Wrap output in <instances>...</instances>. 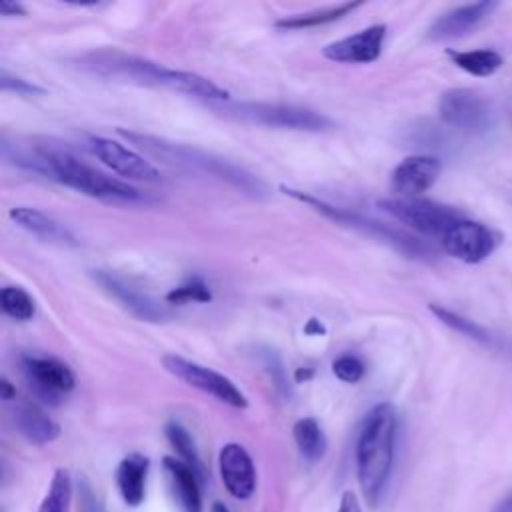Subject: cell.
<instances>
[{
	"mask_svg": "<svg viewBox=\"0 0 512 512\" xmlns=\"http://www.w3.org/2000/svg\"><path fill=\"white\" fill-rule=\"evenodd\" d=\"M76 64L80 70L100 78L134 82L144 86H164L194 98H202L208 104L228 100V92L206 76H200L196 72H186V70H174L158 62H152L148 58L126 54L118 48L90 50L78 56Z\"/></svg>",
	"mask_w": 512,
	"mask_h": 512,
	"instance_id": "cell-1",
	"label": "cell"
},
{
	"mask_svg": "<svg viewBox=\"0 0 512 512\" xmlns=\"http://www.w3.org/2000/svg\"><path fill=\"white\" fill-rule=\"evenodd\" d=\"M292 434H294V442L298 446V452L302 454L304 460H308V462L322 460V456L326 454L328 442H326L324 430L318 424V420H314L310 416L296 420V424L292 428Z\"/></svg>",
	"mask_w": 512,
	"mask_h": 512,
	"instance_id": "cell-25",
	"label": "cell"
},
{
	"mask_svg": "<svg viewBox=\"0 0 512 512\" xmlns=\"http://www.w3.org/2000/svg\"><path fill=\"white\" fill-rule=\"evenodd\" d=\"M496 8H498V2H492V0L456 6V8L440 14L432 22V26L428 28V38L434 42L462 38V36L474 32L484 20H488Z\"/></svg>",
	"mask_w": 512,
	"mask_h": 512,
	"instance_id": "cell-16",
	"label": "cell"
},
{
	"mask_svg": "<svg viewBox=\"0 0 512 512\" xmlns=\"http://www.w3.org/2000/svg\"><path fill=\"white\" fill-rule=\"evenodd\" d=\"M0 306L6 316L18 322L32 320L36 314L34 298L20 286H4L0 290Z\"/></svg>",
	"mask_w": 512,
	"mask_h": 512,
	"instance_id": "cell-28",
	"label": "cell"
},
{
	"mask_svg": "<svg viewBox=\"0 0 512 512\" xmlns=\"http://www.w3.org/2000/svg\"><path fill=\"white\" fill-rule=\"evenodd\" d=\"M210 300H212V290L202 276H190L188 280H184L182 284H178L166 294L168 304H188V302L206 304Z\"/></svg>",
	"mask_w": 512,
	"mask_h": 512,
	"instance_id": "cell-29",
	"label": "cell"
},
{
	"mask_svg": "<svg viewBox=\"0 0 512 512\" xmlns=\"http://www.w3.org/2000/svg\"><path fill=\"white\" fill-rule=\"evenodd\" d=\"M12 422L14 428L32 444H50L60 436V426L30 400L14 402Z\"/></svg>",
	"mask_w": 512,
	"mask_h": 512,
	"instance_id": "cell-19",
	"label": "cell"
},
{
	"mask_svg": "<svg viewBox=\"0 0 512 512\" xmlns=\"http://www.w3.org/2000/svg\"><path fill=\"white\" fill-rule=\"evenodd\" d=\"M150 460L144 454H128L116 468V486L128 506H140L146 498V478Z\"/></svg>",
	"mask_w": 512,
	"mask_h": 512,
	"instance_id": "cell-22",
	"label": "cell"
},
{
	"mask_svg": "<svg viewBox=\"0 0 512 512\" xmlns=\"http://www.w3.org/2000/svg\"><path fill=\"white\" fill-rule=\"evenodd\" d=\"M0 12H2L4 16H24V14H26V10H24L22 4H18V2H8V0L0 4Z\"/></svg>",
	"mask_w": 512,
	"mask_h": 512,
	"instance_id": "cell-35",
	"label": "cell"
},
{
	"mask_svg": "<svg viewBox=\"0 0 512 512\" xmlns=\"http://www.w3.org/2000/svg\"><path fill=\"white\" fill-rule=\"evenodd\" d=\"M280 190H282L286 196H292L294 200L312 206L316 212H320L322 216H326V218H330V220H334V222H338V224L356 228V230H360V232H364V234H370V236H376V238L388 242L390 246H394L396 250H400L402 254L410 256V258H420V260H430V258H434V250H432L426 242H422V240L410 236V234L404 232V230H398V228H394V226H390V224H384V222H380V220L366 218V216H362V214L344 210V208H340V206L328 204L326 200H320V198H316V196H312V194H306V192H302V190H296V188L280 186Z\"/></svg>",
	"mask_w": 512,
	"mask_h": 512,
	"instance_id": "cell-6",
	"label": "cell"
},
{
	"mask_svg": "<svg viewBox=\"0 0 512 512\" xmlns=\"http://www.w3.org/2000/svg\"><path fill=\"white\" fill-rule=\"evenodd\" d=\"M164 432H166V438H168L170 446L176 450L178 458H180L182 462H186V464L200 476V480L204 482V480H206V468H204V464H202V460H200L196 442H194V438L190 436V432H188L178 420H170V422L166 424Z\"/></svg>",
	"mask_w": 512,
	"mask_h": 512,
	"instance_id": "cell-26",
	"label": "cell"
},
{
	"mask_svg": "<svg viewBox=\"0 0 512 512\" xmlns=\"http://www.w3.org/2000/svg\"><path fill=\"white\" fill-rule=\"evenodd\" d=\"M118 134L122 138H126L130 144L144 150L146 154H150L170 166H180L186 170H196V172L220 178L250 196H262L266 192L264 184L254 174H250L242 166H238L226 158H220L216 154H210L206 150H200V148H194L188 144H180V142H170L166 138H158V136H150V134H142V132L124 130V128H118Z\"/></svg>",
	"mask_w": 512,
	"mask_h": 512,
	"instance_id": "cell-3",
	"label": "cell"
},
{
	"mask_svg": "<svg viewBox=\"0 0 512 512\" xmlns=\"http://www.w3.org/2000/svg\"><path fill=\"white\" fill-rule=\"evenodd\" d=\"M218 470L224 488L236 500H248L256 490V468L248 450L238 442H228L218 452Z\"/></svg>",
	"mask_w": 512,
	"mask_h": 512,
	"instance_id": "cell-15",
	"label": "cell"
},
{
	"mask_svg": "<svg viewBox=\"0 0 512 512\" xmlns=\"http://www.w3.org/2000/svg\"><path fill=\"white\" fill-rule=\"evenodd\" d=\"M446 56L452 60V64H456L460 70L478 76V78H486L492 76L494 72H498L504 64V58L500 52L492 50V48H478V50H446Z\"/></svg>",
	"mask_w": 512,
	"mask_h": 512,
	"instance_id": "cell-23",
	"label": "cell"
},
{
	"mask_svg": "<svg viewBox=\"0 0 512 512\" xmlns=\"http://www.w3.org/2000/svg\"><path fill=\"white\" fill-rule=\"evenodd\" d=\"M398 414L390 402H378L366 414L356 442V472L364 500L376 508L392 476Z\"/></svg>",
	"mask_w": 512,
	"mask_h": 512,
	"instance_id": "cell-2",
	"label": "cell"
},
{
	"mask_svg": "<svg viewBox=\"0 0 512 512\" xmlns=\"http://www.w3.org/2000/svg\"><path fill=\"white\" fill-rule=\"evenodd\" d=\"M216 112L226 118L280 128V130H298V132H326L334 128V122L312 108H302L294 104H278V102H214L210 104Z\"/></svg>",
	"mask_w": 512,
	"mask_h": 512,
	"instance_id": "cell-5",
	"label": "cell"
},
{
	"mask_svg": "<svg viewBox=\"0 0 512 512\" xmlns=\"http://www.w3.org/2000/svg\"><path fill=\"white\" fill-rule=\"evenodd\" d=\"M492 512H512V490L494 506Z\"/></svg>",
	"mask_w": 512,
	"mask_h": 512,
	"instance_id": "cell-37",
	"label": "cell"
},
{
	"mask_svg": "<svg viewBox=\"0 0 512 512\" xmlns=\"http://www.w3.org/2000/svg\"><path fill=\"white\" fill-rule=\"evenodd\" d=\"M358 6H360V2H342V4H336V6H326V8H316V10H310V12H302V14L284 16V18L276 20V28L300 30V28H314V26L330 24V22H336V20L344 18L346 14H350Z\"/></svg>",
	"mask_w": 512,
	"mask_h": 512,
	"instance_id": "cell-24",
	"label": "cell"
},
{
	"mask_svg": "<svg viewBox=\"0 0 512 512\" xmlns=\"http://www.w3.org/2000/svg\"><path fill=\"white\" fill-rule=\"evenodd\" d=\"M210 512H230V510H228V506H224L222 502H214L212 508H210Z\"/></svg>",
	"mask_w": 512,
	"mask_h": 512,
	"instance_id": "cell-39",
	"label": "cell"
},
{
	"mask_svg": "<svg viewBox=\"0 0 512 512\" xmlns=\"http://www.w3.org/2000/svg\"><path fill=\"white\" fill-rule=\"evenodd\" d=\"M500 242H502L500 232L492 230L490 226L478 220H470L468 216L458 220L440 238L442 250L448 256L462 260L466 264L484 262L488 256H492V252L500 246Z\"/></svg>",
	"mask_w": 512,
	"mask_h": 512,
	"instance_id": "cell-10",
	"label": "cell"
},
{
	"mask_svg": "<svg viewBox=\"0 0 512 512\" xmlns=\"http://www.w3.org/2000/svg\"><path fill=\"white\" fill-rule=\"evenodd\" d=\"M36 150L42 162V176L52 178L76 192L118 204H146L152 200L146 192L92 168L66 150L50 146H36Z\"/></svg>",
	"mask_w": 512,
	"mask_h": 512,
	"instance_id": "cell-4",
	"label": "cell"
},
{
	"mask_svg": "<svg viewBox=\"0 0 512 512\" xmlns=\"http://www.w3.org/2000/svg\"><path fill=\"white\" fill-rule=\"evenodd\" d=\"M92 154L108 166L112 172L126 176L128 180H142V182H156L160 180V172L152 162H148L142 154L134 152L132 148L124 146L118 140L94 136L88 142Z\"/></svg>",
	"mask_w": 512,
	"mask_h": 512,
	"instance_id": "cell-12",
	"label": "cell"
},
{
	"mask_svg": "<svg viewBox=\"0 0 512 512\" xmlns=\"http://www.w3.org/2000/svg\"><path fill=\"white\" fill-rule=\"evenodd\" d=\"M442 172V164L430 154L406 156L390 174V186L400 198H418L430 190Z\"/></svg>",
	"mask_w": 512,
	"mask_h": 512,
	"instance_id": "cell-14",
	"label": "cell"
},
{
	"mask_svg": "<svg viewBox=\"0 0 512 512\" xmlns=\"http://www.w3.org/2000/svg\"><path fill=\"white\" fill-rule=\"evenodd\" d=\"M312 374H314V370H312V368H304V370H302V368H298V370H296V374H294V380H296V382L310 380V378H312Z\"/></svg>",
	"mask_w": 512,
	"mask_h": 512,
	"instance_id": "cell-38",
	"label": "cell"
},
{
	"mask_svg": "<svg viewBox=\"0 0 512 512\" xmlns=\"http://www.w3.org/2000/svg\"><path fill=\"white\" fill-rule=\"evenodd\" d=\"M94 280L100 284V288L108 296H112L116 302L122 304V308H126L130 314H134L140 320L162 322L168 316V312L158 302H154L148 294L140 292L138 288H134L114 272L94 270Z\"/></svg>",
	"mask_w": 512,
	"mask_h": 512,
	"instance_id": "cell-17",
	"label": "cell"
},
{
	"mask_svg": "<svg viewBox=\"0 0 512 512\" xmlns=\"http://www.w3.org/2000/svg\"><path fill=\"white\" fill-rule=\"evenodd\" d=\"M264 366H266V370H268V374H270V378H272L274 386L278 388V392H282V394H290V390H288V382H286V376H284V368H282V364H280V358H278L274 352H270V350L266 352Z\"/></svg>",
	"mask_w": 512,
	"mask_h": 512,
	"instance_id": "cell-32",
	"label": "cell"
},
{
	"mask_svg": "<svg viewBox=\"0 0 512 512\" xmlns=\"http://www.w3.org/2000/svg\"><path fill=\"white\" fill-rule=\"evenodd\" d=\"M304 334H308V336H324L326 334V326L318 318H310L304 324Z\"/></svg>",
	"mask_w": 512,
	"mask_h": 512,
	"instance_id": "cell-34",
	"label": "cell"
},
{
	"mask_svg": "<svg viewBox=\"0 0 512 512\" xmlns=\"http://www.w3.org/2000/svg\"><path fill=\"white\" fill-rule=\"evenodd\" d=\"M72 504V480L68 470L58 468L50 480L48 492L42 498L38 512H70Z\"/></svg>",
	"mask_w": 512,
	"mask_h": 512,
	"instance_id": "cell-27",
	"label": "cell"
},
{
	"mask_svg": "<svg viewBox=\"0 0 512 512\" xmlns=\"http://www.w3.org/2000/svg\"><path fill=\"white\" fill-rule=\"evenodd\" d=\"M438 114L444 124L468 134L486 132L494 122L490 102L480 92L470 88L446 90L440 96Z\"/></svg>",
	"mask_w": 512,
	"mask_h": 512,
	"instance_id": "cell-9",
	"label": "cell"
},
{
	"mask_svg": "<svg viewBox=\"0 0 512 512\" xmlns=\"http://www.w3.org/2000/svg\"><path fill=\"white\" fill-rule=\"evenodd\" d=\"M162 364H164L166 372H170L178 380L186 382L188 386H192L204 394H210L212 398H216L222 404H228L232 408L248 406V398L244 396V392L228 376H224L208 366H202L198 362L186 360L176 354H166L162 358Z\"/></svg>",
	"mask_w": 512,
	"mask_h": 512,
	"instance_id": "cell-8",
	"label": "cell"
},
{
	"mask_svg": "<svg viewBox=\"0 0 512 512\" xmlns=\"http://www.w3.org/2000/svg\"><path fill=\"white\" fill-rule=\"evenodd\" d=\"M338 512H362L360 510V502L356 498V494L352 490H346L340 498V504H338Z\"/></svg>",
	"mask_w": 512,
	"mask_h": 512,
	"instance_id": "cell-33",
	"label": "cell"
},
{
	"mask_svg": "<svg viewBox=\"0 0 512 512\" xmlns=\"http://www.w3.org/2000/svg\"><path fill=\"white\" fill-rule=\"evenodd\" d=\"M430 312L444 324L448 326L450 330L470 338L472 342H478L480 346L492 350V352H498V354H504V356H512V340L488 330L486 326L478 324L476 320L472 318H466L446 306H440V304H430L428 306Z\"/></svg>",
	"mask_w": 512,
	"mask_h": 512,
	"instance_id": "cell-18",
	"label": "cell"
},
{
	"mask_svg": "<svg viewBox=\"0 0 512 512\" xmlns=\"http://www.w3.org/2000/svg\"><path fill=\"white\" fill-rule=\"evenodd\" d=\"M332 372L338 380L346 384H356L362 380L366 366L356 354H342L332 362Z\"/></svg>",
	"mask_w": 512,
	"mask_h": 512,
	"instance_id": "cell-30",
	"label": "cell"
},
{
	"mask_svg": "<svg viewBox=\"0 0 512 512\" xmlns=\"http://www.w3.org/2000/svg\"><path fill=\"white\" fill-rule=\"evenodd\" d=\"M0 396H2V400H12L16 396V390L8 378L0 380Z\"/></svg>",
	"mask_w": 512,
	"mask_h": 512,
	"instance_id": "cell-36",
	"label": "cell"
},
{
	"mask_svg": "<svg viewBox=\"0 0 512 512\" xmlns=\"http://www.w3.org/2000/svg\"><path fill=\"white\" fill-rule=\"evenodd\" d=\"M0 88L4 92H16L18 96H42L46 94V90L22 76L10 74L6 68H2L0 72Z\"/></svg>",
	"mask_w": 512,
	"mask_h": 512,
	"instance_id": "cell-31",
	"label": "cell"
},
{
	"mask_svg": "<svg viewBox=\"0 0 512 512\" xmlns=\"http://www.w3.org/2000/svg\"><path fill=\"white\" fill-rule=\"evenodd\" d=\"M20 366L34 396L50 406H58L60 398L76 384L74 372L68 368V364L52 356L24 354L20 358Z\"/></svg>",
	"mask_w": 512,
	"mask_h": 512,
	"instance_id": "cell-11",
	"label": "cell"
},
{
	"mask_svg": "<svg viewBox=\"0 0 512 512\" xmlns=\"http://www.w3.org/2000/svg\"><path fill=\"white\" fill-rule=\"evenodd\" d=\"M378 208L396 222L430 238H442L466 214L454 206L426 198H384Z\"/></svg>",
	"mask_w": 512,
	"mask_h": 512,
	"instance_id": "cell-7",
	"label": "cell"
},
{
	"mask_svg": "<svg viewBox=\"0 0 512 512\" xmlns=\"http://www.w3.org/2000/svg\"><path fill=\"white\" fill-rule=\"evenodd\" d=\"M386 24L368 26L356 34L344 36L324 46L322 54L332 62L342 64H370L380 58L386 40Z\"/></svg>",
	"mask_w": 512,
	"mask_h": 512,
	"instance_id": "cell-13",
	"label": "cell"
},
{
	"mask_svg": "<svg viewBox=\"0 0 512 512\" xmlns=\"http://www.w3.org/2000/svg\"><path fill=\"white\" fill-rule=\"evenodd\" d=\"M164 470L168 474L170 486L176 494V500L182 512H202V494H200V476L180 458L166 456Z\"/></svg>",
	"mask_w": 512,
	"mask_h": 512,
	"instance_id": "cell-21",
	"label": "cell"
},
{
	"mask_svg": "<svg viewBox=\"0 0 512 512\" xmlns=\"http://www.w3.org/2000/svg\"><path fill=\"white\" fill-rule=\"evenodd\" d=\"M8 216L18 228L34 234L36 238H42L48 242H60V244H76L74 236L70 234V230L64 224H60L50 214H46L38 208L14 206L8 210Z\"/></svg>",
	"mask_w": 512,
	"mask_h": 512,
	"instance_id": "cell-20",
	"label": "cell"
}]
</instances>
